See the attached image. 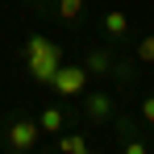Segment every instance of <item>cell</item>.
I'll list each match as a JSON object with an SVG mask.
<instances>
[{"label":"cell","mask_w":154,"mask_h":154,"mask_svg":"<svg viewBox=\"0 0 154 154\" xmlns=\"http://www.w3.org/2000/svg\"><path fill=\"white\" fill-rule=\"evenodd\" d=\"M83 67H88V75H117L121 83H133V71H129V67H125V63H121L112 50H108V46H96V50H88Z\"/></svg>","instance_id":"obj_3"},{"label":"cell","mask_w":154,"mask_h":154,"mask_svg":"<svg viewBox=\"0 0 154 154\" xmlns=\"http://www.w3.org/2000/svg\"><path fill=\"white\" fill-rule=\"evenodd\" d=\"M100 25H104V33H108L112 42H129V33H133V25H129V17L121 13V8H108Z\"/></svg>","instance_id":"obj_6"},{"label":"cell","mask_w":154,"mask_h":154,"mask_svg":"<svg viewBox=\"0 0 154 154\" xmlns=\"http://www.w3.org/2000/svg\"><path fill=\"white\" fill-rule=\"evenodd\" d=\"M112 125L121 129V154H146V142H142V137L133 133V125H129L125 117H117Z\"/></svg>","instance_id":"obj_8"},{"label":"cell","mask_w":154,"mask_h":154,"mask_svg":"<svg viewBox=\"0 0 154 154\" xmlns=\"http://www.w3.org/2000/svg\"><path fill=\"white\" fill-rule=\"evenodd\" d=\"M137 58H142V63H154V33H146V38L137 42Z\"/></svg>","instance_id":"obj_11"},{"label":"cell","mask_w":154,"mask_h":154,"mask_svg":"<svg viewBox=\"0 0 154 154\" xmlns=\"http://www.w3.org/2000/svg\"><path fill=\"white\" fill-rule=\"evenodd\" d=\"M38 137H42V129H38V117H17L13 125H8V154H29L38 146Z\"/></svg>","instance_id":"obj_5"},{"label":"cell","mask_w":154,"mask_h":154,"mask_svg":"<svg viewBox=\"0 0 154 154\" xmlns=\"http://www.w3.org/2000/svg\"><path fill=\"white\" fill-rule=\"evenodd\" d=\"M21 63L29 67V79L33 83H46L50 88V79L63 67V46L50 42V38H42V33H33V38H25V46H21Z\"/></svg>","instance_id":"obj_1"},{"label":"cell","mask_w":154,"mask_h":154,"mask_svg":"<svg viewBox=\"0 0 154 154\" xmlns=\"http://www.w3.org/2000/svg\"><path fill=\"white\" fill-rule=\"evenodd\" d=\"M88 67H83V63H63V67H58V75L50 79V92L54 96H63V100H75V96H83V92H88Z\"/></svg>","instance_id":"obj_2"},{"label":"cell","mask_w":154,"mask_h":154,"mask_svg":"<svg viewBox=\"0 0 154 154\" xmlns=\"http://www.w3.org/2000/svg\"><path fill=\"white\" fill-rule=\"evenodd\" d=\"M137 117H142V121H146V125L154 129V96H146V100H142V108H137Z\"/></svg>","instance_id":"obj_12"},{"label":"cell","mask_w":154,"mask_h":154,"mask_svg":"<svg viewBox=\"0 0 154 154\" xmlns=\"http://www.w3.org/2000/svg\"><path fill=\"white\" fill-rule=\"evenodd\" d=\"M38 129H42V133H50V137H58V133H63V129H67V112H63V108H42V112H38Z\"/></svg>","instance_id":"obj_7"},{"label":"cell","mask_w":154,"mask_h":154,"mask_svg":"<svg viewBox=\"0 0 154 154\" xmlns=\"http://www.w3.org/2000/svg\"><path fill=\"white\" fill-rule=\"evenodd\" d=\"M83 117L92 121V125H108V121H117V100H112V92H104V88H92V92H83Z\"/></svg>","instance_id":"obj_4"},{"label":"cell","mask_w":154,"mask_h":154,"mask_svg":"<svg viewBox=\"0 0 154 154\" xmlns=\"http://www.w3.org/2000/svg\"><path fill=\"white\" fill-rule=\"evenodd\" d=\"M58 150L63 154H92V146H88L83 133H58Z\"/></svg>","instance_id":"obj_10"},{"label":"cell","mask_w":154,"mask_h":154,"mask_svg":"<svg viewBox=\"0 0 154 154\" xmlns=\"http://www.w3.org/2000/svg\"><path fill=\"white\" fill-rule=\"evenodd\" d=\"M83 8H88V0H58V4H54L58 21H67V25H75L79 17H83Z\"/></svg>","instance_id":"obj_9"},{"label":"cell","mask_w":154,"mask_h":154,"mask_svg":"<svg viewBox=\"0 0 154 154\" xmlns=\"http://www.w3.org/2000/svg\"><path fill=\"white\" fill-rule=\"evenodd\" d=\"M50 154H63V150H50Z\"/></svg>","instance_id":"obj_13"}]
</instances>
